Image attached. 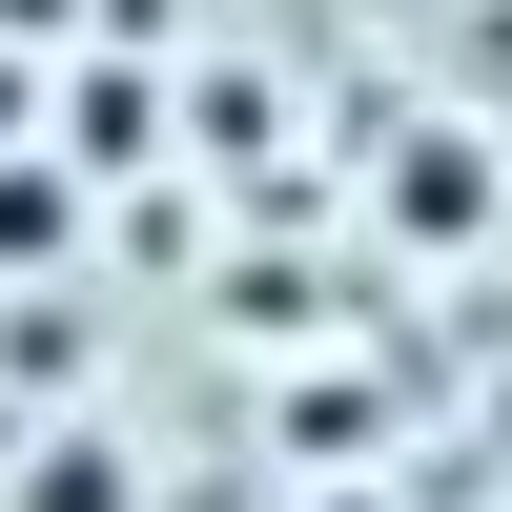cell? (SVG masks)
Wrapping results in <instances>:
<instances>
[{"label": "cell", "instance_id": "obj_2", "mask_svg": "<svg viewBox=\"0 0 512 512\" xmlns=\"http://www.w3.org/2000/svg\"><path fill=\"white\" fill-rule=\"evenodd\" d=\"M41 246H82V185L62 164H0V267H41Z\"/></svg>", "mask_w": 512, "mask_h": 512}, {"label": "cell", "instance_id": "obj_3", "mask_svg": "<svg viewBox=\"0 0 512 512\" xmlns=\"http://www.w3.org/2000/svg\"><path fill=\"white\" fill-rule=\"evenodd\" d=\"M308 512H369V492H308Z\"/></svg>", "mask_w": 512, "mask_h": 512}, {"label": "cell", "instance_id": "obj_1", "mask_svg": "<svg viewBox=\"0 0 512 512\" xmlns=\"http://www.w3.org/2000/svg\"><path fill=\"white\" fill-rule=\"evenodd\" d=\"M21 512H144V472H123L103 431H62V451H41V472H21Z\"/></svg>", "mask_w": 512, "mask_h": 512}]
</instances>
